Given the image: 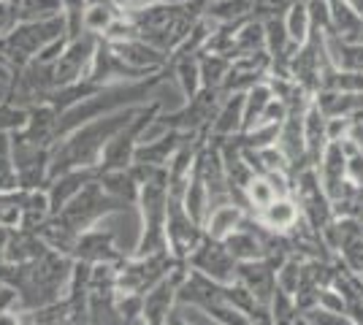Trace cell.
<instances>
[{
  "instance_id": "obj_1",
  "label": "cell",
  "mask_w": 363,
  "mask_h": 325,
  "mask_svg": "<svg viewBox=\"0 0 363 325\" xmlns=\"http://www.w3.org/2000/svg\"><path fill=\"white\" fill-rule=\"evenodd\" d=\"M285 28H288V38L298 41V44L306 41L309 28H312V19H309V11H306V3L298 0V3H293V6H290V14H288Z\"/></svg>"
},
{
  "instance_id": "obj_2",
  "label": "cell",
  "mask_w": 363,
  "mask_h": 325,
  "mask_svg": "<svg viewBox=\"0 0 363 325\" xmlns=\"http://www.w3.org/2000/svg\"><path fill=\"white\" fill-rule=\"evenodd\" d=\"M306 11H309L312 25H318L323 30H331V3L328 0H309Z\"/></svg>"
},
{
  "instance_id": "obj_3",
  "label": "cell",
  "mask_w": 363,
  "mask_h": 325,
  "mask_svg": "<svg viewBox=\"0 0 363 325\" xmlns=\"http://www.w3.org/2000/svg\"><path fill=\"white\" fill-rule=\"evenodd\" d=\"M155 0H114V6L117 8H128V11H141V8H147V6H152Z\"/></svg>"
}]
</instances>
